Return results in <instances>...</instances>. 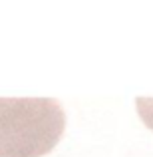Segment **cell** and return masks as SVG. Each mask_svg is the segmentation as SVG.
Returning a JSON list of instances; mask_svg holds the SVG:
<instances>
[{
	"mask_svg": "<svg viewBox=\"0 0 153 157\" xmlns=\"http://www.w3.org/2000/svg\"><path fill=\"white\" fill-rule=\"evenodd\" d=\"M64 127V107L54 98H0V157L46 155Z\"/></svg>",
	"mask_w": 153,
	"mask_h": 157,
	"instance_id": "1",
	"label": "cell"
},
{
	"mask_svg": "<svg viewBox=\"0 0 153 157\" xmlns=\"http://www.w3.org/2000/svg\"><path fill=\"white\" fill-rule=\"evenodd\" d=\"M137 109L143 121L153 129V100L151 98H137Z\"/></svg>",
	"mask_w": 153,
	"mask_h": 157,
	"instance_id": "2",
	"label": "cell"
}]
</instances>
